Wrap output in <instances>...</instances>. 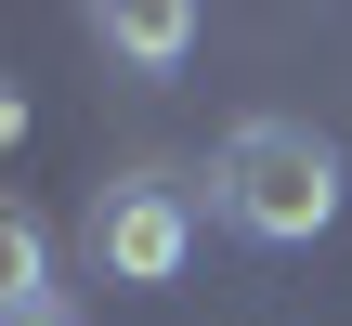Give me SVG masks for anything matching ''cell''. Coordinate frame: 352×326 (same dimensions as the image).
<instances>
[{
  "mask_svg": "<svg viewBox=\"0 0 352 326\" xmlns=\"http://www.w3.org/2000/svg\"><path fill=\"white\" fill-rule=\"evenodd\" d=\"M209 196L248 248H314L340 222V157H327L314 118H235L222 157H209Z\"/></svg>",
  "mask_w": 352,
  "mask_h": 326,
  "instance_id": "cell-1",
  "label": "cell"
},
{
  "mask_svg": "<svg viewBox=\"0 0 352 326\" xmlns=\"http://www.w3.org/2000/svg\"><path fill=\"white\" fill-rule=\"evenodd\" d=\"M78 248H91L104 287H170V274L196 261V196H183L170 170H118V183H91Z\"/></svg>",
  "mask_w": 352,
  "mask_h": 326,
  "instance_id": "cell-2",
  "label": "cell"
},
{
  "mask_svg": "<svg viewBox=\"0 0 352 326\" xmlns=\"http://www.w3.org/2000/svg\"><path fill=\"white\" fill-rule=\"evenodd\" d=\"M91 39H104L118 65H144V78H170V65L196 52V13H183V0H104V13H91Z\"/></svg>",
  "mask_w": 352,
  "mask_h": 326,
  "instance_id": "cell-3",
  "label": "cell"
},
{
  "mask_svg": "<svg viewBox=\"0 0 352 326\" xmlns=\"http://www.w3.org/2000/svg\"><path fill=\"white\" fill-rule=\"evenodd\" d=\"M26 301H52V235L26 209H0V314H26Z\"/></svg>",
  "mask_w": 352,
  "mask_h": 326,
  "instance_id": "cell-4",
  "label": "cell"
},
{
  "mask_svg": "<svg viewBox=\"0 0 352 326\" xmlns=\"http://www.w3.org/2000/svg\"><path fill=\"white\" fill-rule=\"evenodd\" d=\"M0 326H78V314H65V301H26V314H0Z\"/></svg>",
  "mask_w": 352,
  "mask_h": 326,
  "instance_id": "cell-5",
  "label": "cell"
}]
</instances>
